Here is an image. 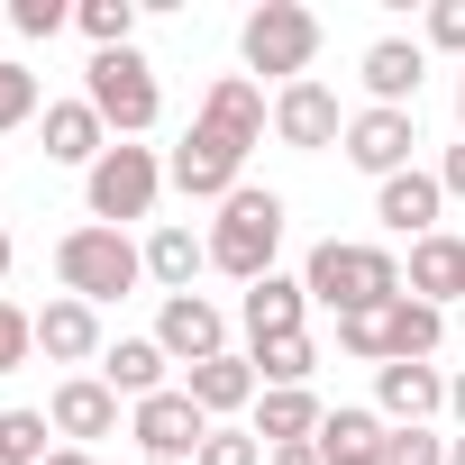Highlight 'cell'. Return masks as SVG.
<instances>
[{"instance_id": "6da1fadb", "label": "cell", "mask_w": 465, "mask_h": 465, "mask_svg": "<svg viewBox=\"0 0 465 465\" xmlns=\"http://www.w3.org/2000/svg\"><path fill=\"white\" fill-rule=\"evenodd\" d=\"M256 137H265V92H256L247 74H219L210 101H201V119H192L183 146H173V183H183L192 201H228Z\"/></svg>"}, {"instance_id": "7a4b0ae2", "label": "cell", "mask_w": 465, "mask_h": 465, "mask_svg": "<svg viewBox=\"0 0 465 465\" xmlns=\"http://www.w3.org/2000/svg\"><path fill=\"white\" fill-rule=\"evenodd\" d=\"M302 292H311V302H329L338 320H356V311H383V302H401V265H392L383 247H347V238H329V247H311V265H302Z\"/></svg>"}, {"instance_id": "3957f363", "label": "cell", "mask_w": 465, "mask_h": 465, "mask_svg": "<svg viewBox=\"0 0 465 465\" xmlns=\"http://www.w3.org/2000/svg\"><path fill=\"white\" fill-rule=\"evenodd\" d=\"M283 192H228L219 201V228H210V265L219 274H238V283H265L274 274V247H283Z\"/></svg>"}, {"instance_id": "277c9868", "label": "cell", "mask_w": 465, "mask_h": 465, "mask_svg": "<svg viewBox=\"0 0 465 465\" xmlns=\"http://www.w3.org/2000/svg\"><path fill=\"white\" fill-rule=\"evenodd\" d=\"M438 338H447V320H438V302H383V311H356V320H338V347L347 356H365V365H429L438 356Z\"/></svg>"}, {"instance_id": "5b68a950", "label": "cell", "mask_w": 465, "mask_h": 465, "mask_svg": "<svg viewBox=\"0 0 465 465\" xmlns=\"http://www.w3.org/2000/svg\"><path fill=\"white\" fill-rule=\"evenodd\" d=\"M55 274H64V292H74V302H92V311H101V302L137 292V274H146V247H128L119 228H101V219H92V228H74V238L55 247Z\"/></svg>"}, {"instance_id": "8992f818", "label": "cell", "mask_w": 465, "mask_h": 465, "mask_svg": "<svg viewBox=\"0 0 465 465\" xmlns=\"http://www.w3.org/2000/svg\"><path fill=\"white\" fill-rule=\"evenodd\" d=\"M83 101L101 110V128H110V137H146V128H155V110H164V92H155V64H146L137 46H110V55H92V74H83Z\"/></svg>"}, {"instance_id": "52a82bcc", "label": "cell", "mask_w": 465, "mask_h": 465, "mask_svg": "<svg viewBox=\"0 0 465 465\" xmlns=\"http://www.w3.org/2000/svg\"><path fill=\"white\" fill-rule=\"evenodd\" d=\"M238 55H247V83H256V74L311 83V55H320V19L302 10V0H265V10H247V28H238Z\"/></svg>"}, {"instance_id": "ba28073f", "label": "cell", "mask_w": 465, "mask_h": 465, "mask_svg": "<svg viewBox=\"0 0 465 465\" xmlns=\"http://www.w3.org/2000/svg\"><path fill=\"white\" fill-rule=\"evenodd\" d=\"M155 192H164V164H155L146 146H110V155L92 164V219H101V228L146 219V210H155Z\"/></svg>"}, {"instance_id": "9c48e42d", "label": "cell", "mask_w": 465, "mask_h": 465, "mask_svg": "<svg viewBox=\"0 0 465 465\" xmlns=\"http://www.w3.org/2000/svg\"><path fill=\"white\" fill-rule=\"evenodd\" d=\"M128 438H137L155 465H192L201 438H210V411H201L192 392H146V401L128 411Z\"/></svg>"}, {"instance_id": "30bf717a", "label": "cell", "mask_w": 465, "mask_h": 465, "mask_svg": "<svg viewBox=\"0 0 465 465\" xmlns=\"http://www.w3.org/2000/svg\"><path fill=\"white\" fill-rule=\"evenodd\" d=\"M411 146H420V119L411 110H356L347 119V164H365L374 183L411 173Z\"/></svg>"}, {"instance_id": "8fae6325", "label": "cell", "mask_w": 465, "mask_h": 465, "mask_svg": "<svg viewBox=\"0 0 465 465\" xmlns=\"http://www.w3.org/2000/svg\"><path fill=\"white\" fill-rule=\"evenodd\" d=\"M155 347H164L173 365H210V356H228V320H219L201 292H173V302L155 311Z\"/></svg>"}, {"instance_id": "7c38bea8", "label": "cell", "mask_w": 465, "mask_h": 465, "mask_svg": "<svg viewBox=\"0 0 465 465\" xmlns=\"http://www.w3.org/2000/svg\"><path fill=\"white\" fill-rule=\"evenodd\" d=\"M274 137H283V146H302V155L338 146V137H347L338 92H329V83H283V101H274Z\"/></svg>"}, {"instance_id": "4fadbf2b", "label": "cell", "mask_w": 465, "mask_h": 465, "mask_svg": "<svg viewBox=\"0 0 465 465\" xmlns=\"http://www.w3.org/2000/svg\"><path fill=\"white\" fill-rule=\"evenodd\" d=\"M438 210H447V183H438V173H420V164H411V173H392V183L374 192V219L392 228V238H411V247H420V238H438Z\"/></svg>"}, {"instance_id": "5bb4252c", "label": "cell", "mask_w": 465, "mask_h": 465, "mask_svg": "<svg viewBox=\"0 0 465 465\" xmlns=\"http://www.w3.org/2000/svg\"><path fill=\"white\" fill-rule=\"evenodd\" d=\"M374 401L392 429H429V411H447V383L438 365H374Z\"/></svg>"}, {"instance_id": "9a60e30c", "label": "cell", "mask_w": 465, "mask_h": 465, "mask_svg": "<svg viewBox=\"0 0 465 465\" xmlns=\"http://www.w3.org/2000/svg\"><path fill=\"white\" fill-rule=\"evenodd\" d=\"M420 74H429V55H420L411 37H374V46H365V92H374V110H411V101H420Z\"/></svg>"}, {"instance_id": "2e32d148", "label": "cell", "mask_w": 465, "mask_h": 465, "mask_svg": "<svg viewBox=\"0 0 465 465\" xmlns=\"http://www.w3.org/2000/svg\"><path fill=\"white\" fill-rule=\"evenodd\" d=\"M37 347H46L55 365H92V356H110V347H101V311H92V302H74V292L37 311Z\"/></svg>"}, {"instance_id": "e0dca14e", "label": "cell", "mask_w": 465, "mask_h": 465, "mask_svg": "<svg viewBox=\"0 0 465 465\" xmlns=\"http://www.w3.org/2000/svg\"><path fill=\"white\" fill-rule=\"evenodd\" d=\"M46 420H55L64 438H110V429H119V392H110L101 374H74V383H55Z\"/></svg>"}, {"instance_id": "ac0fdd59", "label": "cell", "mask_w": 465, "mask_h": 465, "mask_svg": "<svg viewBox=\"0 0 465 465\" xmlns=\"http://www.w3.org/2000/svg\"><path fill=\"white\" fill-rule=\"evenodd\" d=\"M302 311H311V292H302L292 274H265V283H247V338H256V347H274V338H302Z\"/></svg>"}, {"instance_id": "d6986e66", "label": "cell", "mask_w": 465, "mask_h": 465, "mask_svg": "<svg viewBox=\"0 0 465 465\" xmlns=\"http://www.w3.org/2000/svg\"><path fill=\"white\" fill-rule=\"evenodd\" d=\"M46 155H55V164H101V155H110L101 110H92V101H55V110H46Z\"/></svg>"}, {"instance_id": "ffe728a7", "label": "cell", "mask_w": 465, "mask_h": 465, "mask_svg": "<svg viewBox=\"0 0 465 465\" xmlns=\"http://www.w3.org/2000/svg\"><path fill=\"white\" fill-rule=\"evenodd\" d=\"M183 392H192L210 420H228V411H247L265 383H256V365H247V356H210V365H192V383H183Z\"/></svg>"}, {"instance_id": "44dd1931", "label": "cell", "mask_w": 465, "mask_h": 465, "mask_svg": "<svg viewBox=\"0 0 465 465\" xmlns=\"http://www.w3.org/2000/svg\"><path fill=\"white\" fill-rule=\"evenodd\" d=\"M201 265H210V238H192L183 219H164L155 238H146V274L164 283V302H173V292H192V274H201Z\"/></svg>"}, {"instance_id": "7402d4cb", "label": "cell", "mask_w": 465, "mask_h": 465, "mask_svg": "<svg viewBox=\"0 0 465 465\" xmlns=\"http://www.w3.org/2000/svg\"><path fill=\"white\" fill-rule=\"evenodd\" d=\"M164 365H173V356H164L155 338H119V347L101 356V383L128 392V401H146V392H164Z\"/></svg>"}, {"instance_id": "603a6c76", "label": "cell", "mask_w": 465, "mask_h": 465, "mask_svg": "<svg viewBox=\"0 0 465 465\" xmlns=\"http://www.w3.org/2000/svg\"><path fill=\"white\" fill-rule=\"evenodd\" d=\"M465 292V238H420L411 247V302H456Z\"/></svg>"}, {"instance_id": "cb8c5ba5", "label": "cell", "mask_w": 465, "mask_h": 465, "mask_svg": "<svg viewBox=\"0 0 465 465\" xmlns=\"http://www.w3.org/2000/svg\"><path fill=\"white\" fill-rule=\"evenodd\" d=\"M320 420H329V411L311 401V383H302V392H265V401H256V438H265V447H302V438H320Z\"/></svg>"}, {"instance_id": "d4e9b609", "label": "cell", "mask_w": 465, "mask_h": 465, "mask_svg": "<svg viewBox=\"0 0 465 465\" xmlns=\"http://www.w3.org/2000/svg\"><path fill=\"white\" fill-rule=\"evenodd\" d=\"M247 365H256V383H274V392H302V383H311V365H320V347H311V338H274V347H256Z\"/></svg>"}, {"instance_id": "484cf974", "label": "cell", "mask_w": 465, "mask_h": 465, "mask_svg": "<svg viewBox=\"0 0 465 465\" xmlns=\"http://www.w3.org/2000/svg\"><path fill=\"white\" fill-rule=\"evenodd\" d=\"M74 28L92 37V55H110V46H128V28H137V0H83Z\"/></svg>"}, {"instance_id": "4316f807", "label": "cell", "mask_w": 465, "mask_h": 465, "mask_svg": "<svg viewBox=\"0 0 465 465\" xmlns=\"http://www.w3.org/2000/svg\"><path fill=\"white\" fill-rule=\"evenodd\" d=\"M46 411H0V465H46Z\"/></svg>"}, {"instance_id": "83f0119b", "label": "cell", "mask_w": 465, "mask_h": 465, "mask_svg": "<svg viewBox=\"0 0 465 465\" xmlns=\"http://www.w3.org/2000/svg\"><path fill=\"white\" fill-rule=\"evenodd\" d=\"M392 429H383V411H329L320 420V447H383Z\"/></svg>"}, {"instance_id": "f1b7e54d", "label": "cell", "mask_w": 465, "mask_h": 465, "mask_svg": "<svg viewBox=\"0 0 465 465\" xmlns=\"http://www.w3.org/2000/svg\"><path fill=\"white\" fill-rule=\"evenodd\" d=\"M192 465H265V438H256V429H210Z\"/></svg>"}, {"instance_id": "f546056e", "label": "cell", "mask_w": 465, "mask_h": 465, "mask_svg": "<svg viewBox=\"0 0 465 465\" xmlns=\"http://www.w3.org/2000/svg\"><path fill=\"white\" fill-rule=\"evenodd\" d=\"M19 119H37V74L28 64H0V137H10Z\"/></svg>"}, {"instance_id": "4dcf8cb0", "label": "cell", "mask_w": 465, "mask_h": 465, "mask_svg": "<svg viewBox=\"0 0 465 465\" xmlns=\"http://www.w3.org/2000/svg\"><path fill=\"white\" fill-rule=\"evenodd\" d=\"M28 347H37V320H28L19 302H0V374H19V365H28Z\"/></svg>"}, {"instance_id": "1f68e13d", "label": "cell", "mask_w": 465, "mask_h": 465, "mask_svg": "<svg viewBox=\"0 0 465 465\" xmlns=\"http://www.w3.org/2000/svg\"><path fill=\"white\" fill-rule=\"evenodd\" d=\"M383 465H447V438H429V429H392V438H383Z\"/></svg>"}, {"instance_id": "d6a6232c", "label": "cell", "mask_w": 465, "mask_h": 465, "mask_svg": "<svg viewBox=\"0 0 465 465\" xmlns=\"http://www.w3.org/2000/svg\"><path fill=\"white\" fill-rule=\"evenodd\" d=\"M64 19H74L64 0H10V28H19V37H55Z\"/></svg>"}, {"instance_id": "836d02e7", "label": "cell", "mask_w": 465, "mask_h": 465, "mask_svg": "<svg viewBox=\"0 0 465 465\" xmlns=\"http://www.w3.org/2000/svg\"><path fill=\"white\" fill-rule=\"evenodd\" d=\"M429 46L465 55V0H438V10H429Z\"/></svg>"}, {"instance_id": "e575fe53", "label": "cell", "mask_w": 465, "mask_h": 465, "mask_svg": "<svg viewBox=\"0 0 465 465\" xmlns=\"http://www.w3.org/2000/svg\"><path fill=\"white\" fill-rule=\"evenodd\" d=\"M438 183H447V201H465V146H447V164H438Z\"/></svg>"}, {"instance_id": "d590c367", "label": "cell", "mask_w": 465, "mask_h": 465, "mask_svg": "<svg viewBox=\"0 0 465 465\" xmlns=\"http://www.w3.org/2000/svg\"><path fill=\"white\" fill-rule=\"evenodd\" d=\"M274 465H329V456H320V438H302V447H274Z\"/></svg>"}, {"instance_id": "8d00e7d4", "label": "cell", "mask_w": 465, "mask_h": 465, "mask_svg": "<svg viewBox=\"0 0 465 465\" xmlns=\"http://www.w3.org/2000/svg\"><path fill=\"white\" fill-rule=\"evenodd\" d=\"M329 465H383V447H320Z\"/></svg>"}, {"instance_id": "74e56055", "label": "cell", "mask_w": 465, "mask_h": 465, "mask_svg": "<svg viewBox=\"0 0 465 465\" xmlns=\"http://www.w3.org/2000/svg\"><path fill=\"white\" fill-rule=\"evenodd\" d=\"M46 465H101V456H92V447H55Z\"/></svg>"}, {"instance_id": "f35d334b", "label": "cell", "mask_w": 465, "mask_h": 465, "mask_svg": "<svg viewBox=\"0 0 465 465\" xmlns=\"http://www.w3.org/2000/svg\"><path fill=\"white\" fill-rule=\"evenodd\" d=\"M447 411H456V420H465V374H456V383H447Z\"/></svg>"}, {"instance_id": "ab89813d", "label": "cell", "mask_w": 465, "mask_h": 465, "mask_svg": "<svg viewBox=\"0 0 465 465\" xmlns=\"http://www.w3.org/2000/svg\"><path fill=\"white\" fill-rule=\"evenodd\" d=\"M0 274H10V228H0Z\"/></svg>"}, {"instance_id": "60d3db41", "label": "cell", "mask_w": 465, "mask_h": 465, "mask_svg": "<svg viewBox=\"0 0 465 465\" xmlns=\"http://www.w3.org/2000/svg\"><path fill=\"white\" fill-rule=\"evenodd\" d=\"M447 465H465V438H456V447H447Z\"/></svg>"}, {"instance_id": "b9f144b4", "label": "cell", "mask_w": 465, "mask_h": 465, "mask_svg": "<svg viewBox=\"0 0 465 465\" xmlns=\"http://www.w3.org/2000/svg\"><path fill=\"white\" fill-rule=\"evenodd\" d=\"M456 119H465V83H456Z\"/></svg>"}, {"instance_id": "7bdbcfd3", "label": "cell", "mask_w": 465, "mask_h": 465, "mask_svg": "<svg viewBox=\"0 0 465 465\" xmlns=\"http://www.w3.org/2000/svg\"><path fill=\"white\" fill-rule=\"evenodd\" d=\"M146 465H155V456H146Z\"/></svg>"}]
</instances>
